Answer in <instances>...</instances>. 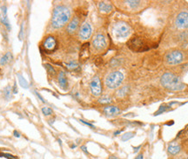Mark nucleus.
Here are the masks:
<instances>
[{"instance_id":"nucleus-29","label":"nucleus","mask_w":188,"mask_h":159,"mask_svg":"<svg viewBox=\"0 0 188 159\" xmlns=\"http://www.w3.org/2000/svg\"><path fill=\"white\" fill-rule=\"evenodd\" d=\"M0 156L6 157L7 159H18L17 156H15L13 155H11V154H7V153H0Z\"/></svg>"},{"instance_id":"nucleus-3","label":"nucleus","mask_w":188,"mask_h":159,"mask_svg":"<svg viewBox=\"0 0 188 159\" xmlns=\"http://www.w3.org/2000/svg\"><path fill=\"white\" fill-rule=\"evenodd\" d=\"M124 81V75L121 71H116L110 73L105 77V85L108 89L114 90L118 88Z\"/></svg>"},{"instance_id":"nucleus-11","label":"nucleus","mask_w":188,"mask_h":159,"mask_svg":"<svg viewBox=\"0 0 188 159\" xmlns=\"http://www.w3.org/2000/svg\"><path fill=\"white\" fill-rule=\"evenodd\" d=\"M175 24L179 29L188 28V11H181L178 14Z\"/></svg>"},{"instance_id":"nucleus-30","label":"nucleus","mask_w":188,"mask_h":159,"mask_svg":"<svg viewBox=\"0 0 188 159\" xmlns=\"http://www.w3.org/2000/svg\"><path fill=\"white\" fill-rule=\"evenodd\" d=\"M24 38V23H22L21 27H20V30H19V41H22Z\"/></svg>"},{"instance_id":"nucleus-39","label":"nucleus","mask_w":188,"mask_h":159,"mask_svg":"<svg viewBox=\"0 0 188 159\" xmlns=\"http://www.w3.org/2000/svg\"><path fill=\"white\" fill-rule=\"evenodd\" d=\"M140 148H141V145H138V147H135V148H134V150H133V152H134V153H137V152L138 151V150H139Z\"/></svg>"},{"instance_id":"nucleus-2","label":"nucleus","mask_w":188,"mask_h":159,"mask_svg":"<svg viewBox=\"0 0 188 159\" xmlns=\"http://www.w3.org/2000/svg\"><path fill=\"white\" fill-rule=\"evenodd\" d=\"M160 83L162 86L171 91H179L185 88V85L181 82L180 77L171 71H167L163 74Z\"/></svg>"},{"instance_id":"nucleus-33","label":"nucleus","mask_w":188,"mask_h":159,"mask_svg":"<svg viewBox=\"0 0 188 159\" xmlns=\"http://www.w3.org/2000/svg\"><path fill=\"white\" fill-rule=\"evenodd\" d=\"M12 93L13 94H17L18 93V87H17V84L14 83V85L12 87Z\"/></svg>"},{"instance_id":"nucleus-13","label":"nucleus","mask_w":188,"mask_h":159,"mask_svg":"<svg viewBox=\"0 0 188 159\" xmlns=\"http://www.w3.org/2000/svg\"><path fill=\"white\" fill-rule=\"evenodd\" d=\"M78 25H79V19H78L77 17H73L72 19L71 20V22L67 25V28H66L67 32L70 34H73L77 30Z\"/></svg>"},{"instance_id":"nucleus-43","label":"nucleus","mask_w":188,"mask_h":159,"mask_svg":"<svg viewBox=\"0 0 188 159\" xmlns=\"http://www.w3.org/2000/svg\"><path fill=\"white\" fill-rule=\"evenodd\" d=\"M76 147H77V145H76V144H72V145L71 146V149H74V148H76Z\"/></svg>"},{"instance_id":"nucleus-21","label":"nucleus","mask_w":188,"mask_h":159,"mask_svg":"<svg viewBox=\"0 0 188 159\" xmlns=\"http://www.w3.org/2000/svg\"><path fill=\"white\" fill-rule=\"evenodd\" d=\"M128 90H129L128 86H124V87H122V88H119V90H118L117 92H116L117 97H118V98H123V97H124L125 95L127 94Z\"/></svg>"},{"instance_id":"nucleus-36","label":"nucleus","mask_w":188,"mask_h":159,"mask_svg":"<svg viewBox=\"0 0 188 159\" xmlns=\"http://www.w3.org/2000/svg\"><path fill=\"white\" fill-rule=\"evenodd\" d=\"M80 148H81V150H83V151H84V152H85V154H89V152H88V150H87V148H86V146H85V145H82V146H81Z\"/></svg>"},{"instance_id":"nucleus-23","label":"nucleus","mask_w":188,"mask_h":159,"mask_svg":"<svg viewBox=\"0 0 188 159\" xmlns=\"http://www.w3.org/2000/svg\"><path fill=\"white\" fill-rule=\"evenodd\" d=\"M134 136H135V132H131V131L130 132H126V133H124V135H122L121 140L123 142H126V141L130 140L131 138H132Z\"/></svg>"},{"instance_id":"nucleus-16","label":"nucleus","mask_w":188,"mask_h":159,"mask_svg":"<svg viewBox=\"0 0 188 159\" xmlns=\"http://www.w3.org/2000/svg\"><path fill=\"white\" fill-rule=\"evenodd\" d=\"M99 9L101 12L109 13L113 11V5L109 4L108 2H99Z\"/></svg>"},{"instance_id":"nucleus-7","label":"nucleus","mask_w":188,"mask_h":159,"mask_svg":"<svg viewBox=\"0 0 188 159\" xmlns=\"http://www.w3.org/2000/svg\"><path fill=\"white\" fill-rule=\"evenodd\" d=\"M127 46L129 47L130 50L135 52H141V51H145L148 50V48L146 46L143 40L138 38H134L130 39L129 42L127 43Z\"/></svg>"},{"instance_id":"nucleus-9","label":"nucleus","mask_w":188,"mask_h":159,"mask_svg":"<svg viewBox=\"0 0 188 159\" xmlns=\"http://www.w3.org/2000/svg\"><path fill=\"white\" fill-rule=\"evenodd\" d=\"M90 89L93 96L99 97L102 93V85L100 78L98 76L93 77L90 83Z\"/></svg>"},{"instance_id":"nucleus-35","label":"nucleus","mask_w":188,"mask_h":159,"mask_svg":"<svg viewBox=\"0 0 188 159\" xmlns=\"http://www.w3.org/2000/svg\"><path fill=\"white\" fill-rule=\"evenodd\" d=\"M13 135H14V137H20V136H21V135H20V133H19L18 131H16V130L13 131Z\"/></svg>"},{"instance_id":"nucleus-26","label":"nucleus","mask_w":188,"mask_h":159,"mask_svg":"<svg viewBox=\"0 0 188 159\" xmlns=\"http://www.w3.org/2000/svg\"><path fill=\"white\" fill-rule=\"evenodd\" d=\"M42 112L44 116H51L53 114V110L50 107H43Z\"/></svg>"},{"instance_id":"nucleus-34","label":"nucleus","mask_w":188,"mask_h":159,"mask_svg":"<svg viewBox=\"0 0 188 159\" xmlns=\"http://www.w3.org/2000/svg\"><path fill=\"white\" fill-rule=\"evenodd\" d=\"M83 123H85V124H86V125H88V126H90V127H91V128H95V127H94V125H92L91 123H88V122H85V121H84V120H80Z\"/></svg>"},{"instance_id":"nucleus-41","label":"nucleus","mask_w":188,"mask_h":159,"mask_svg":"<svg viewBox=\"0 0 188 159\" xmlns=\"http://www.w3.org/2000/svg\"><path fill=\"white\" fill-rule=\"evenodd\" d=\"M122 132V131H115L114 132V136H118V134H120Z\"/></svg>"},{"instance_id":"nucleus-17","label":"nucleus","mask_w":188,"mask_h":159,"mask_svg":"<svg viewBox=\"0 0 188 159\" xmlns=\"http://www.w3.org/2000/svg\"><path fill=\"white\" fill-rule=\"evenodd\" d=\"M13 58V56L11 54V52L8 51L6 52L1 58H0V65H6L7 63H9Z\"/></svg>"},{"instance_id":"nucleus-40","label":"nucleus","mask_w":188,"mask_h":159,"mask_svg":"<svg viewBox=\"0 0 188 159\" xmlns=\"http://www.w3.org/2000/svg\"><path fill=\"white\" fill-rule=\"evenodd\" d=\"M135 159H143V154H139L138 156H136Z\"/></svg>"},{"instance_id":"nucleus-24","label":"nucleus","mask_w":188,"mask_h":159,"mask_svg":"<svg viewBox=\"0 0 188 159\" xmlns=\"http://www.w3.org/2000/svg\"><path fill=\"white\" fill-rule=\"evenodd\" d=\"M0 21H1V23L5 26V28L7 29L8 31L11 30V24H10V22L7 18L6 16H3V17H1V18H0Z\"/></svg>"},{"instance_id":"nucleus-27","label":"nucleus","mask_w":188,"mask_h":159,"mask_svg":"<svg viewBox=\"0 0 188 159\" xmlns=\"http://www.w3.org/2000/svg\"><path fill=\"white\" fill-rule=\"evenodd\" d=\"M66 67L69 69V70H75L78 67V63L75 61H71L69 62L67 65H66Z\"/></svg>"},{"instance_id":"nucleus-6","label":"nucleus","mask_w":188,"mask_h":159,"mask_svg":"<svg viewBox=\"0 0 188 159\" xmlns=\"http://www.w3.org/2000/svg\"><path fill=\"white\" fill-rule=\"evenodd\" d=\"M42 49L45 53H52L58 49V41L55 37L48 36L42 42Z\"/></svg>"},{"instance_id":"nucleus-19","label":"nucleus","mask_w":188,"mask_h":159,"mask_svg":"<svg viewBox=\"0 0 188 159\" xmlns=\"http://www.w3.org/2000/svg\"><path fill=\"white\" fill-rule=\"evenodd\" d=\"M4 97L6 100H10L12 98V89L10 85L4 89Z\"/></svg>"},{"instance_id":"nucleus-1","label":"nucleus","mask_w":188,"mask_h":159,"mask_svg":"<svg viewBox=\"0 0 188 159\" xmlns=\"http://www.w3.org/2000/svg\"><path fill=\"white\" fill-rule=\"evenodd\" d=\"M71 18L70 10L64 5H58L54 8L52 18V26L54 29H60L64 27Z\"/></svg>"},{"instance_id":"nucleus-5","label":"nucleus","mask_w":188,"mask_h":159,"mask_svg":"<svg viewBox=\"0 0 188 159\" xmlns=\"http://www.w3.org/2000/svg\"><path fill=\"white\" fill-rule=\"evenodd\" d=\"M184 60V54L182 51L175 50L168 52L165 55V61L170 65H177Z\"/></svg>"},{"instance_id":"nucleus-32","label":"nucleus","mask_w":188,"mask_h":159,"mask_svg":"<svg viewBox=\"0 0 188 159\" xmlns=\"http://www.w3.org/2000/svg\"><path fill=\"white\" fill-rule=\"evenodd\" d=\"M166 108H167V107H165V106H160V108L159 109V110H158V111H157L155 115H159V114H160V113H163L164 111L166 110Z\"/></svg>"},{"instance_id":"nucleus-12","label":"nucleus","mask_w":188,"mask_h":159,"mask_svg":"<svg viewBox=\"0 0 188 159\" xmlns=\"http://www.w3.org/2000/svg\"><path fill=\"white\" fill-rule=\"evenodd\" d=\"M103 112L107 117H113L120 113V110L118 107L114 105H107L103 109Z\"/></svg>"},{"instance_id":"nucleus-42","label":"nucleus","mask_w":188,"mask_h":159,"mask_svg":"<svg viewBox=\"0 0 188 159\" xmlns=\"http://www.w3.org/2000/svg\"><path fill=\"white\" fill-rule=\"evenodd\" d=\"M109 159H117V157L113 156H109Z\"/></svg>"},{"instance_id":"nucleus-22","label":"nucleus","mask_w":188,"mask_h":159,"mask_svg":"<svg viewBox=\"0 0 188 159\" xmlns=\"http://www.w3.org/2000/svg\"><path fill=\"white\" fill-rule=\"evenodd\" d=\"M124 3H125V5L131 9H136L141 5L140 1H136V0H134V1H124Z\"/></svg>"},{"instance_id":"nucleus-15","label":"nucleus","mask_w":188,"mask_h":159,"mask_svg":"<svg viewBox=\"0 0 188 159\" xmlns=\"http://www.w3.org/2000/svg\"><path fill=\"white\" fill-rule=\"evenodd\" d=\"M181 150V147L179 144H176V143H171V144H170L167 147V151L170 155H177L179 151Z\"/></svg>"},{"instance_id":"nucleus-4","label":"nucleus","mask_w":188,"mask_h":159,"mask_svg":"<svg viewBox=\"0 0 188 159\" xmlns=\"http://www.w3.org/2000/svg\"><path fill=\"white\" fill-rule=\"evenodd\" d=\"M113 34L117 38H127L131 33L130 26L124 22H118L114 24L113 28Z\"/></svg>"},{"instance_id":"nucleus-31","label":"nucleus","mask_w":188,"mask_h":159,"mask_svg":"<svg viewBox=\"0 0 188 159\" xmlns=\"http://www.w3.org/2000/svg\"><path fill=\"white\" fill-rule=\"evenodd\" d=\"M119 65H120V62L118 58H113L111 61V66L112 67H116V66H118Z\"/></svg>"},{"instance_id":"nucleus-38","label":"nucleus","mask_w":188,"mask_h":159,"mask_svg":"<svg viewBox=\"0 0 188 159\" xmlns=\"http://www.w3.org/2000/svg\"><path fill=\"white\" fill-rule=\"evenodd\" d=\"M35 94L37 95V96H38V98H39V99H40V100H41V101H42L43 103H45V101L44 100V98H42V97L40 96V95H39V94H38V93L37 91H35Z\"/></svg>"},{"instance_id":"nucleus-10","label":"nucleus","mask_w":188,"mask_h":159,"mask_svg":"<svg viewBox=\"0 0 188 159\" xmlns=\"http://www.w3.org/2000/svg\"><path fill=\"white\" fill-rule=\"evenodd\" d=\"M91 32L92 29L91 24L89 23H84L80 26L79 30H78V38L83 41L88 40L91 36Z\"/></svg>"},{"instance_id":"nucleus-8","label":"nucleus","mask_w":188,"mask_h":159,"mask_svg":"<svg viewBox=\"0 0 188 159\" xmlns=\"http://www.w3.org/2000/svg\"><path fill=\"white\" fill-rule=\"evenodd\" d=\"M91 44H92V47L96 51H103V50L105 49V47L107 45L106 38L103 34L99 33V34L94 36V38L92 39V42H91Z\"/></svg>"},{"instance_id":"nucleus-28","label":"nucleus","mask_w":188,"mask_h":159,"mask_svg":"<svg viewBox=\"0 0 188 159\" xmlns=\"http://www.w3.org/2000/svg\"><path fill=\"white\" fill-rule=\"evenodd\" d=\"M44 66H45V68H46V70H47V72H48L50 75H55L56 74V71H55V69L51 65H49V63H46V65H44Z\"/></svg>"},{"instance_id":"nucleus-37","label":"nucleus","mask_w":188,"mask_h":159,"mask_svg":"<svg viewBox=\"0 0 188 159\" xmlns=\"http://www.w3.org/2000/svg\"><path fill=\"white\" fill-rule=\"evenodd\" d=\"M1 9H2L3 16H6V12H7V8H6V6H3Z\"/></svg>"},{"instance_id":"nucleus-20","label":"nucleus","mask_w":188,"mask_h":159,"mask_svg":"<svg viewBox=\"0 0 188 159\" xmlns=\"http://www.w3.org/2000/svg\"><path fill=\"white\" fill-rule=\"evenodd\" d=\"M17 77H18V79H19V82L20 86H22L24 89H27L29 87V84L26 81V79H24V77L21 74H19V73L17 74Z\"/></svg>"},{"instance_id":"nucleus-14","label":"nucleus","mask_w":188,"mask_h":159,"mask_svg":"<svg viewBox=\"0 0 188 159\" xmlns=\"http://www.w3.org/2000/svg\"><path fill=\"white\" fill-rule=\"evenodd\" d=\"M58 84H59L60 87L63 90H66L68 88V81H67L66 76L64 71L59 72V74L58 76Z\"/></svg>"},{"instance_id":"nucleus-18","label":"nucleus","mask_w":188,"mask_h":159,"mask_svg":"<svg viewBox=\"0 0 188 159\" xmlns=\"http://www.w3.org/2000/svg\"><path fill=\"white\" fill-rule=\"evenodd\" d=\"M89 47H90V44L86 43L82 46L81 49V52H80V57L82 58H87L89 57Z\"/></svg>"},{"instance_id":"nucleus-25","label":"nucleus","mask_w":188,"mask_h":159,"mask_svg":"<svg viewBox=\"0 0 188 159\" xmlns=\"http://www.w3.org/2000/svg\"><path fill=\"white\" fill-rule=\"evenodd\" d=\"M99 102L100 104H108L112 103V98H110L109 96H103V97L99 98Z\"/></svg>"}]
</instances>
